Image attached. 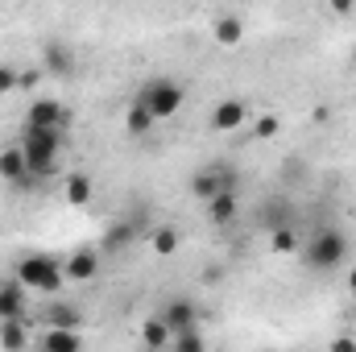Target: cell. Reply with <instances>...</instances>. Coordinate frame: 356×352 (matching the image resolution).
Instances as JSON below:
<instances>
[{
  "mask_svg": "<svg viewBox=\"0 0 356 352\" xmlns=\"http://www.w3.org/2000/svg\"><path fill=\"white\" fill-rule=\"evenodd\" d=\"M58 150H63V129H25V145H21V154H25V166H29V175L33 178L54 175V166H58Z\"/></svg>",
  "mask_w": 356,
  "mask_h": 352,
  "instance_id": "obj_1",
  "label": "cell"
},
{
  "mask_svg": "<svg viewBox=\"0 0 356 352\" xmlns=\"http://www.w3.org/2000/svg\"><path fill=\"white\" fill-rule=\"evenodd\" d=\"M344 257H348V237L340 228H319L302 249V265L315 269V273H327V269L344 265Z\"/></svg>",
  "mask_w": 356,
  "mask_h": 352,
  "instance_id": "obj_2",
  "label": "cell"
},
{
  "mask_svg": "<svg viewBox=\"0 0 356 352\" xmlns=\"http://www.w3.org/2000/svg\"><path fill=\"white\" fill-rule=\"evenodd\" d=\"M17 282H25L29 290H42V294H58L67 286V273L50 253H29L17 262Z\"/></svg>",
  "mask_w": 356,
  "mask_h": 352,
  "instance_id": "obj_3",
  "label": "cell"
},
{
  "mask_svg": "<svg viewBox=\"0 0 356 352\" xmlns=\"http://www.w3.org/2000/svg\"><path fill=\"white\" fill-rule=\"evenodd\" d=\"M137 99L154 112V120H170L178 108H182L186 91H182V83H178V79H149V83L141 88V95H137Z\"/></svg>",
  "mask_w": 356,
  "mask_h": 352,
  "instance_id": "obj_4",
  "label": "cell"
},
{
  "mask_svg": "<svg viewBox=\"0 0 356 352\" xmlns=\"http://www.w3.org/2000/svg\"><path fill=\"white\" fill-rule=\"evenodd\" d=\"M67 125V108L58 99H33L25 112V129H63Z\"/></svg>",
  "mask_w": 356,
  "mask_h": 352,
  "instance_id": "obj_5",
  "label": "cell"
},
{
  "mask_svg": "<svg viewBox=\"0 0 356 352\" xmlns=\"http://www.w3.org/2000/svg\"><path fill=\"white\" fill-rule=\"evenodd\" d=\"M245 120H249V104H245V99H220V104L211 108V120H207V125H211L216 133H236Z\"/></svg>",
  "mask_w": 356,
  "mask_h": 352,
  "instance_id": "obj_6",
  "label": "cell"
},
{
  "mask_svg": "<svg viewBox=\"0 0 356 352\" xmlns=\"http://www.w3.org/2000/svg\"><path fill=\"white\" fill-rule=\"evenodd\" d=\"M232 186V175L224 170V166H207V170H199V175L191 178V195L195 199H211V195H220V191H228Z\"/></svg>",
  "mask_w": 356,
  "mask_h": 352,
  "instance_id": "obj_7",
  "label": "cell"
},
{
  "mask_svg": "<svg viewBox=\"0 0 356 352\" xmlns=\"http://www.w3.org/2000/svg\"><path fill=\"white\" fill-rule=\"evenodd\" d=\"M75 67H79V63H75V54H71L67 46L50 42V46L42 50V71H46V75H54V79H71Z\"/></svg>",
  "mask_w": 356,
  "mask_h": 352,
  "instance_id": "obj_8",
  "label": "cell"
},
{
  "mask_svg": "<svg viewBox=\"0 0 356 352\" xmlns=\"http://www.w3.org/2000/svg\"><path fill=\"white\" fill-rule=\"evenodd\" d=\"M63 273H67V282H91L99 273V257L91 249H75L67 257V265H63Z\"/></svg>",
  "mask_w": 356,
  "mask_h": 352,
  "instance_id": "obj_9",
  "label": "cell"
},
{
  "mask_svg": "<svg viewBox=\"0 0 356 352\" xmlns=\"http://www.w3.org/2000/svg\"><path fill=\"white\" fill-rule=\"evenodd\" d=\"M25 282H0V319H21L25 315Z\"/></svg>",
  "mask_w": 356,
  "mask_h": 352,
  "instance_id": "obj_10",
  "label": "cell"
},
{
  "mask_svg": "<svg viewBox=\"0 0 356 352\" xmlns=\"http://www.w3.org/2000/svg\"><path fill=\"white\" fill-rule=\"evenodd\" d=\"M162 319L170 323V332H182V328H191V323L199 319V311H195L191 298H170V303L162 307Z\"/></svg>",
  "mask_w": 356,
  "mask_h": 352,
  "instance_id": "obj_11",
  "label": "cell"
},
{
  "mask_svg": "<svg viewBox=\"0 0 356 352\" xmlns=\"http://www.w3.org/2000/svg\"><path fill=\"white\" fill-rule=\"evenodd\" d=\"M42 344L50 352H75V349H83V336H79V328H50V323H46Z\"/></svg>",
  "mask_w": 356,
  "mask_h": 352,
  "instance_id": "obj_12",
  "label": "cell"
},
{
  "mask_svg": "<svg viewBox=\"0 0 356 352\" xmlns=\"http://www.w3.org/2000/svg\"><path fill=\"white\" fill-rule=\"evenodd\" d=\"M0 178L4 182H13V186H21L29 175V166H25V154L21 150H0Z\"/></svg>",
  "mask_w": 356,
  "mask_h": 352,
  "instance_id": "obj_13",
  "label": "cell"
},
{
  "mask_svg": "<svg viewBox=\"0 0 356 352\" xmlns=\"http://www.w3.org/2000/svg\"><path fill=\"white\" fill-rule=\"evenodd\" d=\"M211 33H216L220 46H241V42H245V21H241L236 13H224V17L211 25Z\"/></svg>",
  "mask_w": 356,
  "mask_h": 352,
  "instance_id": "obj_14",
  "label": "cell"
},
{
  "mask_svg": "<svg viewBox=\"0 0 356 352\" xmlns=\"http://www.w3.org/2000/svg\"><path fill=\"white\" fill-rule=\"evenodd\" d=\"M207 220L211 224H232L236 220V195H232V186L207 199Z\"/></svg>",
  "mask_w": 356,
  "mask_h": 352,
  "instance_id": "obj_15",
  "label": "cell"
},
{
  "mask_svg": "<svg viewBox=\"0 0 356 352\" xmlns=\"http://www.w3.org/2000/svg\"><path fill=\"white\" fill-rule=\"evenodd\" d=\"M170 340H175V332H170V323L162 315L145 319V328H141V344L145 349H170Z\"/></svg>",
  "mask_w": 356,
  "mask_h": 352,
  "instance_id": "obj_16",
  "label": "cell"
},
{
  "mask_svg": "<svg viewBox=\"0 0 356 352\" xmlns=\"http://www.w3.org/2000/svg\"><path fill=\"white\" fill-rule=\"evenodd\" d=\"M154 125H158V120H154V112H149V108H145L141 99H137V104H133V108L124 112V129H129L133 137H141V133H149Z\"/></svg>",
  "mask_w": 356,
  "mask_h": 352,
  "instance_id": "obj_17",
  "label": "cell"
},
{
  "mask_svg": "<svg viewBox=\"0 0 356 352\" xmlns=\"http://www.w3.org/2000/svg\"><path fill=\"white\" fill-rule=\"evenodd\" d=\"M91 195H95V186H91L88 175H71L67 178V203H71V207H88Z\"/></svg>",
  "mask_w": 356,
  "mask_h": 352,
  "instance_id": "obj_18",
  "label": "cell"
},
{
  "mask_svg": "<svg viewBox=\"0 0 356 352\" xmlns=\"http://www.w3.org/2000/svg\"><path fill=\"white\" fill-rule=\"evenodd\" d=\"M0 344L4 349H25L29 344V332L21 328V319H0Z\"/></svg>",
  "mask_w": 356,
  "mask_h": 352,
  "instance_id": "obj_19",
  "label": "cell"
},
{
  "mask_svg": "<svg viewBox=\"0 0 356 352\" xmlns=\"http://www.w3.org/2000/svg\"><path fill=\"white\" fill-rule=\"evenodd\" d=\"M154 253L158 257H170V253H178V245H182V237H178V228H170V224H162L158 232H154Z\"/></svg>",
  "mask_w": 356,
  "mask_h": 352,
  "instance_id": "obj_20",
  "label": "cell"
},
{
  "mask_svg": "<svg viewBox=\"0 0 356 352\" xmlns=\"http://www.w3.org/2000/svg\"><path fill=\"white\" fill-rule=\"evenodd\" d=\"M269 245H273V253H294V249H298V237H294V228H290V224H273Z\"/></svg>",
  "mask_w": 356,
  "mask_h": 352,
  "instance_id": "obj_21",
  "label": "cell"
},
{
  "mask_svg": "<svg viewBox=\"0 0 356 352\" xmlns=\"http://www.w3.org/2000/svg\"><path fill=\"white\" fill-rule=\"evenodd\" d=\"M46 323L50 328H79L83 315H79V307H50L46 311Z\"/></svg>",
  "mask_w": 356,
  "mask_h": 352,
  "instance_id": "obj_22",
  "label": "cell"
},
{
  "mask_svg": "<svg viewBox=\"0 0 356 352\" xmlns=\"http://www.w3.org/2000/svg\"><path fill=\"white\" fill-rule=\"evenodd\" d=\"M253 133H257L261 141L277 137V133H282V116H277V112H261V116H257V125H253Z\"/></svg>",
  "mask_w": 356,
  "mask_h": 352,
  "instance_id": "obj_23",
  "label": "cell"
},
{
  "mask_svg": "<svg viewBox=\"0 0 356 352\" xmlns=\"http://www.w3.org/2000/svg\"><path fill=\"white\" fill-rule=\"evenodd\" d=\"M178 352H199L203 349V336L199 332H191V328H182V332H175V340H170Z\"/></svg>",
  "mask_w": 356,
  "mask_h": 352,
  "instance_id": "obj_24",
  "label": "cell"
},
{
  "mask_svg": "<svg viewBox=\"0 0 356 352\" xmlns=\"http://www.w3.org/2000/svg\"><path fill=\"white\" fill-rule=\"evenodd\" d=\"M17 88H21V71L17 67H0V95H8Z\"/></svg>",
  "mask_w": 356,
  "mask_h": 352,
  "instance_id": "obj_25",
  "label": "cell"
},
{
  "mask_svg": "<svg viewBox=\"0 0 356 352\" xmlns=\"http://www.w3.org/2000/svg\"><path fill=\"white\" fill-rule=\"evenodd\" d=\"M129 237H133V228H129V224L112 228V232H108V249H120V245H129Z\"/></svg>",
  "mask_w": 356,
  "mask_h": 352,
  "instance_id": "obj_26",
  "label": "cell"
},
{
  "mask_svg": "<svg viewBox=\"0 0 356 352\" xmlns=\"http://www.w3.org/2000/svg\"><path fill=\"white\" fill-rule=\"evenodd\" d=\"M327 4H332V13H336V17H348V13L356 8V0H327Z\"/></svg>",
  "mask_w": 356,
  "mask_h": 352,
  "instance_id": "obj_27",
  "label": "cell"
},
{
  "mask_svg": "<svg viewBox=\"0 0 356 352\" xmlns=\"http://www.w3.org/2000/svg\"><path fill=\"white\" fill-rule=\"evenodd\" d=\"M348 290H353V294H356V269H353V273H348Z\"/></svg>",
  "mask_w": 356,
  "mask_h": 352,
  "instance_id": "obj_28",
  "label": "cell"
},
{
  "mask_svg": "<svg viewBox=\"0 0 356 352\" xmlns=\"http://www.w3.org/2000/svg\"><path fill=\"white\" fill-rule=\"evenodd\" d=\"M353 63H356V46H353Z\"/></svg>",
  "mask_w": 356,
  "mask_h": 352,
  "instance_id": "obj_29",
  "label": "cell"
}]
</instances>
